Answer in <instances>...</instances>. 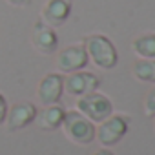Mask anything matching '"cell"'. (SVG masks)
Segmentation results:
<instances>
[{
    "label": "cell",
    "instance_id": "cell-1",
    "mask_svg": "<svg viewBox=\"0 0 155 155\" xmlns=\"http://www.w3.org/2000/svg\"><path fill=\"white\" fill-rule=\"evenodd\" d=\"M82 46L88 53V60L99 69H113L119 62V51L110 37L102 33H91L82 38Z\"/></svg>",
    "mask_w": 155,
    "mask_h": 155
},
{
    "label": "cell",
    "instance_id": "cell-2",
    "mask_svg": "<svg viewBox=\"0 0 155 155\" xmlns=\"http://www.w3.org/2000/svg\"><path fill=\"white\" fill-rule=\"evenodd\" d=\"M62 131L64 135L81 146H88L95 140V128L97 124H93L91 120H88L82 113H79L77 110H69L64 115V122H62Z\"/></svg>",
    "mask_w": 155,
    "mask_h": 155
},
{
    "label": "cell",
    "instance_id": "cell-3",
    "mask_svg": "<svg viewBox=\"0 0 155 155\" xmlns=\"http://www.w3.org/2000/svg\"><path fill=\"white\" fill-rule=\"evenodd\" d=\"M75 106H77L75 108L77 111L82 113L93 124L102 122L106 117H110L113 113V104H111L110 97L101 93V91H91V93H86V95L79 97Z\"/></svg>",
    "mask_w": 155,
    "mask_h": 155
},
{
    "label": "cell",
    "instance_id": "cell-4",
    "mask_svg": "<svg viewBox=\"0 0 155 155\" xmlns=\"http://www.w3.org/2000/svg\"><path fill=\"white\" fill-rule=\"evenodd\" d=\"M130 130V119L122 113H111L95 128V139L102 148H111L124 139Z\"/></svg>",
    "mask_w": 155,
    "mask_h": 155
},
{
    "label": "cell",
    "instance_id": "cell-5",
    "mask_svg": "<svg viewBox=\"0 0 155 155\" xmlns=\"http://www.w3.org/2000/svg\"><path fill=\"white\" fill-rule=\"evenodd\" d=\"M101 86V77L93 71L81 69V71H73L64 77V91L71 97H82L86 93L97 91Z\"/></svg>",
    "mask_w": 155,
    "mask_h": 155
},
{
    "label": "cell",
    "instance_id": "cell-6",
    "mask_svg": "<svg viewBox=\"0 0 155 155\" xmlns=\"http://www.w3.org/2000/svg\"><path fill=\"white\" fill-rule=\"evenodd\" d=\"M88 64H90V60H88V53H86L82 42L69 44L57 53V68H58V73H62V75L86 69Z\"/></svg>",
    "mask_w": 155,
    "mask_h": 155
},
{
    "label": "cell",
    "instance_id": "cell-7",
    "mask_svg": "<svg viewBox=\"0 0 155 155\" xmlns=\"http://www.w3.org/2000/svg\"><path fill=\"white\" fill-rule=\"evenodd\" d=\"M37 111H38V108L31 101H18L15 104H9L4 126L11 133L20 131V130H24V128H28L35 122Z\"/></svg>",
    "mask_w": 155,
    "mask_h": 155
},
{
    "label": "cell",
    "instance_id": "cell-8",
    "mask_svg": "<svg viewBox=\"0 0 155 155\" xmlns=\"http://www.w3.org/2000/svg\"><path fill=\"white\" fill-rule=\"evenodd\" d=\"M64 95V75L58 71L46 73L38 86H37V99L42 106L58 104Z\"/></svg>",
    "mask_w": 155,
    "mask_h": 155
},
{
    "label": "cell",
    "instance_id": "cell-9",
    "mask_svg": "<svg viewBox=\"0 0 155 155\" xmlns=\"http://www.w3.org/2000/svg\"><path fill=\"white\" fill-rule=\"evenodd\" d=\"M31 44L40 55H53L58 49V35L55 28L38 20L33 24L31 29Z\"/></svg>",
    "mask_w": 155,
    "mask_h": 155
},
{
    "label": "cell",
    "instance_id": "cell-10",
    "mask_svg": "<svg viewBox=\"0 0 155 155\" xmlns=\"http://www.w3.org/2000/svg\"><path fill=\"white\" fill-rule=\"evenodd\" d=\"M73 9L71 0H46V4L40 11V20L51 28H58L68 22Z\"/></svg>",
    "mask_w": 155,
    "mask_h": 155
},
{
    "label": "cell",
    "instance_id": "cell-11",
    "mask_svg": "<svg viewBox=\"0 0 155 155\" xmlns=\"http://www.w3.org/2000/svg\"><path fill=\"white\" fill-rule=\"evenodd\" d=\"M64 115H66V110L60 104H51V106H44L42 110L37 111L35 122L44 131H55L62 126Z\"/></svg>",
    "mask_w": 155,
    "mask_h": 155
},
{
    "label": "cell",
    "instance_id": "cell-12",
    "mask_svg": "<svg viewBox=\"0 0 155 155\" xmlns=\"http://www.w3.org/2000/svg\"><path fill=\"white\" fill-rule=\"evenodd\" d=\"M131 51L139 58H153L155 60V33H144L131 40Z\"/></svg>",
    "mask_w": 155,
    "mask_h": 155
},
{
    "label": "cell",
    "instance_id": "cell-13",
    "mask_svg": "<svg viewBox=\"0 0 155 155\" xmlns=\"http://www.w3.org/2000/svg\"><path fill=\"white\" fill-rule=\"evenodd\" d=\"M131 73L139 82L155 84V60L153 58H137L131 68Z\"/></svg>",
    "mask_w": 155,
    "mask_h": 155
},
{
    "label": "cell",
    "instance_id": "cell-14",
    "mask_svg": "<svg viewBox=\"0 0 155 155\" xmlns=\"http://www.w3.org/2000/svg\"><path fill=\"white\" fill-rule=\"evenodd\" d=\"M144 113L146 117H155V84L144 97Z\"/></svg>",
    "mask_w": 155,
    "mask_h": 155
},
{
    "label": "cell",
    "instance_id": "cell-15",
    "mask_svg": "<svg viewBox=\"0 0 155 155\" xmlns=\"http://www.w3.org/2000/svg\"><path fill=\"white\" fill-rule=\"evenodd\" d=\"M8 110H9V104H8V99L6 95L0 91V126H4L6 122V115H8Z\"/></svg>",
    "mask_w": 155,
    "mask_h": 155
},
{
    "label": "cell",
    "instance_id": "cell-16",
    "mask_svg": "<svg viewBox=\"0 0 155 155\" xmlns=\"http://www.w3.org/2000/svg\"><path fill=\"white\" fill-rule=\"evenodd\" d=\"M8 4L15 6V8H22V6H28L29 4V0H6Z\"/></svg>",
    "mask_w": 155,
    "mask_h": 155
},
{
    "label": "cell",
    "instance_id": "cell-17",
    "mask_svg": "<svg viewBox=\"0 0 155 155\" xmlns=\"http://www.w3.org/2000/svg\"><path fill=\"white\" fill-rule=\"evenodd\" d=\"M93 155H115L111 150H108V148H101V150H97Z\"/></svg>",
    "mask_w": 155,
    "mask_h": 155
},
{
    "label": "cell",
    "instance_id": "cell-18",
    "mask_svg": "<svg viewBox=\"0 0 155 155\" xmlns=\"http://www.w3.org/2000/svg\"><path fill=\"white\" fill-rule=\"evenodd\" d=\"M153 119H155V117H153ZM153 128H155V120H153Z\"/></svg>",
    "mask_w": 155,
    "mask_h": 155
}]
</instances>
